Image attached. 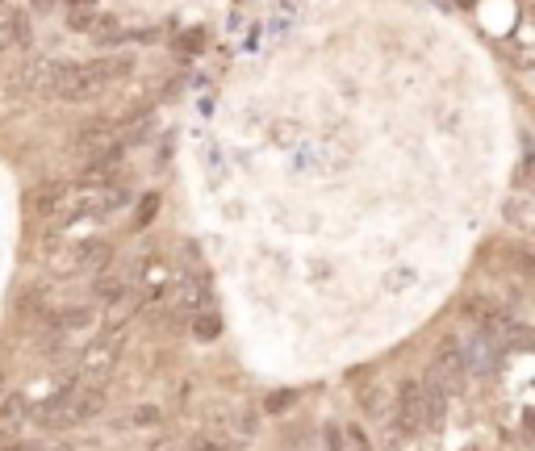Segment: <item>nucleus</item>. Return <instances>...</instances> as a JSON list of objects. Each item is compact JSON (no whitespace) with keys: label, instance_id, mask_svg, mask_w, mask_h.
<instances>
[{"label":"nucleus","instance_id":"f8f14e48","mask_svg":"<svg viewBox=\"0 0 535 451\" xmlns=\"http://www.w3.org/2000/svg\"><path fill=\"white\" fill-rule=\"evenodd\" d=\"M92 322V310H72V314H59V330H80V326H88Z\"/></svg>","mask_w":535,"mask_h":451},{"label":"nucleus","instance_id":"423d86ee","mask_svg":"<svg viewBox=\"0 0 535 451\" xmlns=\"http://www.w3.org/2000/svg\"><path fill=\"white\" fill-rule=\"evenodd\" d=\"M464 376H469V355H464L456 339H444L431 355V381L444 393H456L464 385Z\"/></svg>","mask_w":535,"mask_h":451},{"label":"nucleus","instance_id":"9b49d317","mask_svg":"<svg viewBox=\"0 0 535 451\" xmlns=\"http://www.w3.org/2000/svg\"><path fill=\"white\" fill-rule=\"evenodd\" d=\"M67 397H72V385H67L63 393H55L51 401H42L38 422H42V426H63V422H67Z\"/></svg>","mask_w":535,"mask_h":451},{"label":"nucleus","instance_id":"aec40b11","mask_svg":"<svg viewBox=\"0 0 535 451\" xmlns=\"http://www.w3.org/2000/svg\"><path fill=\"white\" fill-rule=\"evenodd\" d=\"M34 5H38V9H46V5H51V0H34Z\"/></svg>","mask_w":535,"mask_h":451},{"label":"nucleus","instance_id":"6ab92c4d","mask_svg":"<svg viewBox=\"0 0 535 451\" xmlns=\"http://www.w3.org/2000/svg\"><path fill=\"white\" fill-rule=\"evenodd\" d=\"M9 447V431H0V451H5Z\"/></svg>","mask_w":535,"mask_h":451},{"label":"nucleus","instance_id":"412c9836","mask_svg":"<svg viewBox=\"0 0 535 451\" xmlns=\"http://www.w3.org/2000/svg\"><path fill=\"white\" fill-rule=\"evenodd\" d=\"M0 389H5V372H0Z\"/></svg>","mask_w":535,"mask_h":451},{"label":"nucleus","instance_id":"39448f33","mask_svg":"<svg viewBox=\"0 0 535 451\" xmlns=\"http://www.w3.org/2000/svg\"><path fill=\"white\" fill-rule=\"evenodd\" d=\"M67 71H72V63H67V59H42V63L21 71L17 84H21L26 97H51V101H59V92L67 84Z\"/></svg>","mask_w":535,"mask_h":451},{"label":"nucleus","instance_id":"f257e3e1","mask_svg":"<svg viewBox=\"0 0 535 451\" xmlns=\"http://www.w3.org/2000/svg\"><path fill=\"white\" fill-rule=\"evenodd\" d=\"M126 71H134V59H92V63H72L67 71V84L59 92V101H92L97 92H105L113 80H122Z\"/></svg>","mask_w":535,"mask_h":451},{"label":"nucleus","instance_id":"ddd939ff","mask_svg":"<svg viewBox=\"0 0 535 451\" xmlns=\"http://www.w3.org/2000/svg\"><path fill=\"white\" fill-rule=\"evenodd\" d=\"M193 330H197V335H201V339H214V335H218V318H214V314H205V318L197 314Z\"/></svg>","mask_w":535,"mask_h":451},{"label":"nucleus","instance_id":"a211bd4d","mask_svg":"<svg viewBox=\"0 0 535 451\" xmlns=\"http://www.w3.org/2000/svg\"><path fill=\"white\" fill-rule=\"evenodd\" d=\"M347 435H352V443H356V451H368V447H364V435H360V431H347Z\"/></svg>","mask_w":535,"mask_h":451},{"label":"nucleus","instance_id":"2eb2a0df","mask_svg":"<svg viewBox=\"0 0 535 451\" xmlns=\"http://www.w3.org/2000/svg\"><path fill=\"white\" fill-rule=\"evenodd\" d=\"M293 401V393H272L268 397V414H281V406H289Z\"/></svg>","mask_w":535,"mask_h":451},{"label":"nucleus","instance_id":"0eeeda50","mask_svg":"<svg viewBox=\"0 0 535 451\" xmlns=\"http://www.w3.org/2000/svg\"><path fill=\"white\" fill-rule=\"evenodd\" d=\"M398 426L406 435H414V431H423L427 426V397H423V381H402L398 385Z\"/></svg>","mask_w":535,"mask_h":451},{"label":"nucleus","instance_id":"dca6fc26","mask_svg":"<svg viewBox=\"0 0 535 451\" xmlns=\"http://www.w3.org/2000/svg\"><path fill=\"white\" fill-rule=\"evenodd\" d=\"M5 451H42V447H38V443H13V439H9Z\"/></svg>","mask_w":535,"mask_h":451},{"label":"nucleus","instance_id":"f03ea898","mask_svg":"<svg viewBox=\"0 0 535 451\" xmlns=\"http://www.w3.org/2000/svg\"><path fill=\"white\" fill-rule=\"evenodd\" d=\"M113 264V243L105 239H76V243H63L51 255V268L59 276H97Z\"/></svg>","mask_w":535,"mask_h":451},{"label":"nucleus","instance_id":"9d476101","mask_svg":"<svg viewBox=\"0 0 535 451\" xmlns=\"http://www.w3.org/2000/svg\"><path fill=\"white\" fill-rule=\"evenodd\" d=\"M21 30H26V21H21V9L5 5L0 0V51H9V46L21 38Z\"/></svg>","mask_w":535,"mask_h":451},{"label":"nucleus","instance_id":"1a4fd4ad","mask_svg":"<svg viewBox=\"0 0 535 451\" xmlns=\"http://www.w3.org/2000/svg\"><path fill=\"white\" fill-rule=\"evenodd\" d=\"M26 418H30V401L21 397V393H9L5 401H0V431H9V435H13Z\"/></svg>","mask_w":535,"mask_h":451},{"label":"nucleus","instance_id":"20e7f679","mask_svg":"<svg viewBox=\"0 0 535 451\" xmlns=\"http://www.w3.org/2000/svg\"><path fill=\"white\" fill-rule=\"evenodd\" d=\"M76 151L88 159L92 172H105L109 163L118 159V151H122L118 126H113V122H92V126H84L80 138H76Z\"/></svg>","mask_w":535,"mask_h":451},{"label":"nucleus","instance_id":"6e6552de","mask_svg":"<svg viewBox=\"0 0 535 451\" xmlns=\"http://www.w3.org/2000/svg\"><path fill=\"white\" fill-rule=\"evenodd\" d=\"M101 406H105V393H101V389L80 393V397H67V422H88V418H97Z\"/></svg>","mask_w":535,"mask_h":451},{"label":"nucleus","instance_id":"f3484780","mask_svg":"<svg viewBox=\"0 0 535 451\" xmlns=\"http://www.w3.org/2000/svg\"><path fill=\"white\" fill-rule=\"evenodd\" d=\"M327 439H331V447H327V451H343V443H339V431H335V426L327 431Z\"/></svg>","mask_w":535,"mask_h":451},{"label":"nucleus","instance_id":"4468645a","mask_svg":"<svg viewBox=\"0 0 535 451\" xmlns=\"http://www.w3.org/2000/svg\"><path fill=\"white\" fill-rule=\"evenodd\" d=\"M159 418H164V414H159L155 406H143V410H138L130 422H134V426H151V422H159Z\"/></svg>","mask_w":535,"mask_h":451},{"label":"nucleus","instance_id":"7ed1b4c3","mask_svg":"<svg viewBox=\"0 0 535 451\" xmlns=\"http://www.w3.org/2000/svg\"><path fill=\"white\" fill-rule=\"evenodd\" d=\"M122 355H126V326H113V330H105V335H97L92 343H84L80 372L88 376V381H109V376L118 372Z\"/></svg>","mask_w":535,"mask_h":451}]
</instances>
